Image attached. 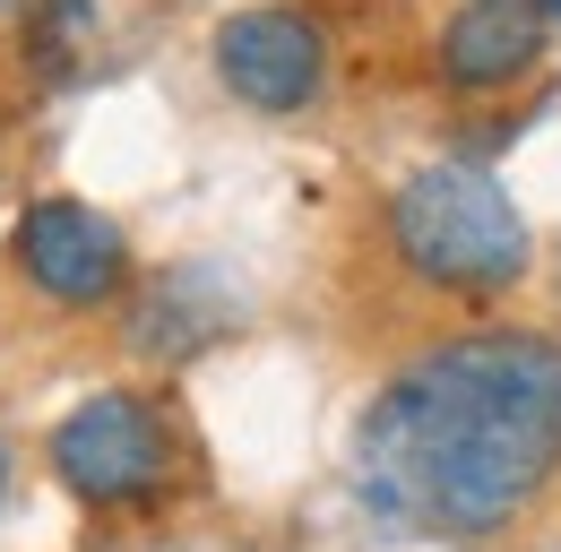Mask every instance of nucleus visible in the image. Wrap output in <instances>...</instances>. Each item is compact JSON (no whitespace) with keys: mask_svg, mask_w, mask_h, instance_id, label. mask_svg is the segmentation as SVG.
I'll use <instances>...</instances> for the list:
<instances>
[{"mask_svg":"<svg viewBox=\"0 0 561 552\" xmlns=\"http://www.w3.org/2000/svg\"><path fill=\"white\" fill-rule=\"evenodd\" d=\"M78 26H87V0H44V18H35V53H44V69H61V53H70Z\"/></svg>","mask_w":561,"mask_h":552,"instance_id":"7","label":"nucleus"},{"mask_svg":"<svg viewBox=\"0 0 561 552\" xmlns=\"http://www.w3.org/2000/svg\"><path fill=\"white\" fill-rule=\"evenodd\" d=\"M545 18H561V0H545Z\"/></svg>","mask_w":561,"mask_h":552,"instance_id":"9","label":"nucleus"},{"mask_svg":"<svg viewBox=\"0 0 561 552\" xmlns=\"http://www.w3.org/2000/svg\"><path fill=\"white\" fill-rule=\"evenodd\" d=\"M216 78L251 113H302L329 87V44L302 9H233L216 26Z\"/></svg>","mask_w":561,"mask_h":552,"instance_id":"5","label":"nucleus"},{"mask_svg":"<svg viewBox=\"0 0 561 552\" xmlns=\"http://www.w3.org/2000/svg\"><path fill=\"white\" fill-rule=\"evenodd\" d=\"M53 475L70 483L78 501H95V509L147 501L164 483V423H156V406L130 398V389H104V398L70 406V423L53 432Z\"/></svg>","mask_w":561,"mask_h":552,"instance_id":"3","label":"nucleus"},{"mask_svg":"<svg viewBox=\"0 0 561 552\" xmlns=\"http://www.w3.org/2000/svg\"><path fill=\"white\" fill-rule=\"evenodd\" d=\"M0 492H9V449H0Z\"/></svg>","mask_w":561,"mask_h":552,"instance_id":"8","label":"nucleus"},{"mask_svg":"<svg viewBox=\"0 0 561 552\" xmlns=\"http://www.w3.org/2000/svg\"><path fill=\"white\" fill-rule=\"evenodd\" d=\"M18 268H26V285H35L44 302L95 311V302H113V294L130 285V242H122V225H113L104 207L35 199L26 225H18Z\"/></svg>","mask_w":561,"mask_h":552,"instance_id":"4","label":"nucleus"},{"mask_svg":"<svg viewBox=\"0 0 561 552\" xmlns=\"http://www.w3.org/2000/svg\"><path fill=\"white\" fill-rule=\"evenodd\" d=\"M389 242H398L407 276L440 285V294H476V302L510 294L527 276V260H536V233H527L518 199L476 164L407 173L398 199H389Z\"/></svg>","mask_w":561,"mask_h":552,"instance_id":"2","label":"nucleus"},{"mask_svg":"<svg viewBox=\"0 0 561 552\" xmlns=\"http://www.w3.org/2000/svg\"><path fill=\"white\" fill-rule=\"evenodd\" d=\"M545 0H467L449 26H440V78L492 95V87H518L527 69L545 61Z\"/></svg>","mask_w":561,"mask_h":552,"instance_id":"6","label":"nucleus"},{"mask_svg":"<svg viewBox=\"0 0 561 552\" xmlns=\"http://www.w3.org/2000/svg\"><path fill=\"white\" fill-rule=\"evenodd\" d=\"M561 475V345L527 329L423 345L354 423L363 509L415 536H501Z\"/></svg>","mask_w":561,"mask_h":552,"instance_id":"1","label":"nucleus"}]
</instances>
